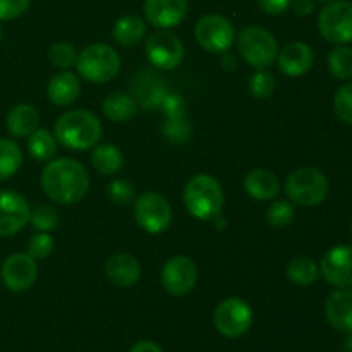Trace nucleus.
<instances>
[{"instance_id": "obj_1", "label": "nucleus", "mask_w": 352, "mask_h": 352, "mask_svg": "<svg viewBox=\"0 0 352 352\" xmlns=\"http://www.w3.org/2000/svg\"><path fill=\"white\" fill-rule=\"evenodd\" d=\"M41 188L52 201L74 205L88 192L89 174L74 158H57L48 162L41 172Z\"/></svg>"}, {"instance_id": "obj_2", "label": "nucleus", "mask_w": 352, "mask_h": 352, "mask_svg": "<svg viewBox=\"0 0 352 352\" xmlns=\"http://www.w3.org/2000/svg\"><path fill=\"white\" fill-rule=\"evenodd\" d=\"M54 136L69 150L85 151L95 148L102 140V122L89 110H69L55 120Z\"/></svg>"}, {"instance_id": "obj_3", "label": "nucleus", "mask_w": 352, "mask_h": 352, "mask_svg": "<svg viewBox=\"0 0 352 352\" xmlns=\"http://www.w3.org/2000/svg\"><path fill=\"white\" fill-rule=\"evenodd\" d=\"M184 206L196 220L219 219L223 208V191L220 182L210 174H198L186 184Z\"/></svg>"}, {"instance_id": "obj_4", "label": "nucleus", "mask_w": 352, "mask_h": 352, "mask_svg": "<svg viewBox=\"0 0 352 352\" xmlns=\"http://www.w3.org/2000/svg\"><path fill=\"white\" fill-rule=\"evenodd\" d=\"M330 182L322 170L315 167H301L291 172L285 181V195L289 201L299 206H316L325 201Z\"/></svg>"}, {"instance_id": "obj_5", "label": "nucleus", "mask_w": 352, "mask_h": 352, "mask_svg": "<svg viewBox=\"0 0 352 352\" xmlns=\"http://www.w3.org/2000/svg\"><path fill=\"white\" fill-rule=\"evenodd\" d=\"M76 67L82 79L95 85H103L119 74L120 57L110 45L93 43L78 55Z\"/></svg>"}, {"instance_id": "obj_6", "label": "nucleus", "mask_w": 352, "mask_h": 352, "mask_svg": "<svg viewBox=\"0 0 352 352\" xmlns=\"http://www.w3.org/2000/svg\"><path fill=\"white\" fill-rule=\"evenodd\" d=\"M241 57L254 69H268L278 55V43L274 34L261 26H248L237 36Z\"/></svg>"}, {"instance_id": "obj_7", "label": "nucleus", "mask_w": 352, "mask_h": 352, "mask_svg": "<svg viewBox=\"0 0 352 352\" xmlns=\"http://www.w3.org/2000/svg\"><path fill=\"white\" fill-rule=\"evenodd\" d=\"M318 31L333 45L352 43V2L332 0L325 3L318 16Z\"/></svg>"}, {"instance_id": "obj_8", "label": "nucleus", "mask_w": 352, "mask_h": 352, "mask_svg": "<svg viewBox=\"0 0 352 352\" xmlns=\"http://www.w3.org/2000/svg\"><path fill=\"white\" fill-rule=\"evenodd\" d=\"M172 206L167 198L155 191L140 195L134 203V219L148 234H162L172 223Z\"/></svg>"}, {"instance_id": "obj_9", "label": "nucleus", "mask_w": 352, "mask_h": 352, "mask_svg": "<svg viewBox=\"0 0 352 352\" xmlns=\"http://www.w3.org/2000/svg\"><path fill=\"white\" fill-rule=\"evenodd\" d=\"M213 325L217 332L227 339L243 337L253 325V309L244 299L227 298L217 306L213 313Z\"/></svg>"}, {"instance_id": "obj_10", "label": "nucleus", "mask_w": 352, "mask_h": 352, "mask_svg": "<svg viewBox=\"0 0 352 352\" xmlns=\"http://www.w3.org/2000/svg\"><path fill=\"white\" fill-rule=\"evenodd\" d=\"M195 36L199 47L210 54H226L236 40L232 23L220 14H206L199 17L195 28Z\"/></svg>"}, {"instance_id": "obj_11", "label": "nucleus", "mask_w": 352, "mask_h": 352, "mask_svg": "<svg viewBox=\"0 0 352 352\" xmlns=\"http://www.w3.org/2000/svg\"><path fill=\"white\" fill-rule=\"evenodd\" d=\"M144 50L148 60L162 71H174L184 60V45L168 31H158L148 36Z\"/></svg>"}, {"instance_id": "obj_12", "label": "nucleus", "mask_w": 352, "mask_h": 352, "mask_svg": "<svg viewBox=\"0 0 352 352\" xmlns=\"http://www.w3.org/2000/svg\"><path fill=\"white\" fill-rule=\"evenodd\" d=\"M198 282V268L191 258L184 254L172 256L162 268V285L175 298L189 294Z\"/></svg>"}, {"instance_id": "obj_13", "label": "nucleus", "mask_w": 352, "mask_h": 352, "mask_svg": "<svg viewBox=\"0 0 352 352\" xmlns=\"http://www.w3.org/2000/svg\"><path fill=\"white\" fill-rule=\"evenodd\" d=\"M30 203L19 192L0 189V237L16 236L30 222Z\"/></svg>"}, {"instance_id": "obj_14", "label": "nucleus", "mask_w": 352, "mask_h": 352, "mask_svg": "<svg viewBox=\"0 0 352 352\" xmlns=\"http://www.w3.org/2000/svg\"><path fill=\"white\" fill-rule=\"evenodd\" d=\"M3 285L12 292H24L33 287L38 277L36 260L28 253H14L6 258L0 270Z\"/></svg>"}, {"instance_id": "obj_15", "label": "nucleus", "mask_w": 352, "mask_h": 352, "mask_svg": "<svg viewBox=\"0 0 352 352\" xmlns=\"http://www.w3.org/2000/svg\"><path fill=\"white\" fill-rule=\"evenodd\" d=\"M320 274L336 289L352 287V246H333L320 263Z\"/></svg>"}, {"instance_id": "obj_16", "label": "nucleus", "mask_w": 352, "mask_h": 352, "mask_svg": "<svg viewBox=\"0 0 352 352\" xmlns=\"http://www.w3.org/2000/svg\"><path fill=\"white\" fill-rule=\"evenodd\" d=\"M144 17L158 30H170L186 19L189 10L188 0H144Z\"/></svg>"}, {"instance_id": "obj_17", "label": "nucleus", "mask_w": 352, "mask_h": 352, "mask_svg": "<svg viewBox=\"0 0 352 352\" xmlns=\"http://www.w3.org/2000/svg\"><path fill=\"white\" fill-rule=\"evenodd\" d=\"M277 60L282 74L298 78V76L306 74L313 67L315 55H313L309 45L302 43V41H292L278 52Z\"/></svg>"}, {"instance_id": "obj_18", "label": "nucleus", "mask_w": 352, "mask_h": 352, "mask_svg": "<svg viewBox=\"0 0 352 352\" xmlns=\"http://www.w3.org/2000/svg\"><path fill=\"white\" fill-rule=\"evenodd\" d=\"M327 322L336 330L352 333V287L337 289L325 302Z\"/></svg>"}, {"instance_id": "obj_19", "label": "nucleus", "mask_w": 352, "mask_h": 352, "mask_svg": "<svg viewBox=\"0 0 352 352\" xmlns=\"http://www.w3.org/2000/svg\"><path fill=\"white\" fill-rule=\"evenodd\" d=\"M105 275L117 287H133L141 278V265L127 253H117L107 260Z\"/></svg>"}, {"instance_id": "obj_20", "label": "nucleus", "mask_w": 352, "mask_h": 352, "mask_svg": "<svg viewBox=\"0 0 352 352\" xmlns=\"http://www.w3.org/2000/svg\"><path fill=\"white\" fill-rule=\"evenodd\" d=\"M81 93V82L78 76L71 71H64L55 74L47 86V96L54 105L67 107L78 100Z\"/></svg>"}, {"instance_id": "obj_21", "label": "nucleus", "mask_w": 352, "mask_h": 352, "mask_svg": "<svg viewBox=\"0 0 352 352\" xmlns=\"http://www.w3.org/2000/svg\"><path fill=\"white\" fill-rule=\"evenodd\" d=\"M244 189L251 198L260 199V201H272L280 192V182L274 172L265 170V168H254V170L248 172V175L244 177Z\"/></svg>"}, {"instance_id": "obj_22", "label": "nucleus", "mask_w": 352, "mask_h": 352, "mask_svg": "<svg viewBox=\"0 0 352 352\" xmlns=\"http://www.w3.org/2000/svg\"><path fill=\"white\" fill-rule=\"evenodd\" d=\"M38 124H40L38 110L30 103H19V105L12 107L6 119L7 131L10 136L17 138V140L31 136L38 129Z\"/></svg>"}, {"instance_id": "obj_23", "label": "nucleus", "mask_w": 352, "mask_h": 352, "mask_svg": "<svg viewBox=\"0 0 352 352\" xmlns=\"http://www.w3.org/2000/svg\"><path fill=\"white\" fill-rule=\"evenodd\" d=\"M113 40L120 47H134L146 34V21L140 16H124L113 26Z\"/></svg>"}, {"instance_id": "obj_24", "label": "nucleus", "mask_w": 352, "mask_h": 352, "mask_svg": "<svg viewBox=\"0 0 352 352\" xmlns=\"http://www.w3.org/2000/svg\"><path fill=\"white\" fill-rule=\"evenodd\" d=\"M91 164L102 175H116L124 167V155L116 144H96L91 153Z\"/></svg>"}, {"instance_id": "obj_25", "label": "nucleus", "mask_w": 352, "mask_h": 352, "mask_svg": "<svg viewBox=\"0 0 352 352\" xmlns=\"http://www.w3.org/2000/svg\"><path fill=\"white\" fill-rule=\"evenodd\" d=\"M102 110L105 117L112 122H127L136 116V102L127 93H112L102 103Z\"/></svg>"}, {"instance_id": "obj_26", "label": "nucleus", "mask_w": 352, "mask_h": 352, "mask_svg": "<svg viewBox=\"0 0 352 352\" xmlns=\"http://www.w3.org/2000/svg\"><path fill=\"white\" fill-rule=\"evenodd\" d=\"M285 274H287L289 280L294 282L296 285L308 287V285L316 282L320 275V268L309 256H296L289 261Z\"/></svg>"}, {"instance_id": "obj_27", "label": "nucleus", "mask_w": 352, "mask_h": 352, "mask_svg": "<svg viewBox=\"0 0 352 352\" xmlns=\"http://www.w3.org/2000/svg\"><path fill=\"white\" fill-rule=\"evenodd\" d=\"M28 151L38 162H50L57 153V140L47 129L38 127L31 136H28Z\"/></svg>"}, {"instance_id": "obj_28", "label": "nucleus", "mask_w": 352, "mask_h": 352, "mask_svg": "<svg viewBox=\"0 0 352 352\" xmlns=\"http://www.w3.org/2000/svg\"><path fill=\"white\" fill-rule=\"evenodd\" d=\"M23 164V153L12 140L0 138V182L12 177Z\"/></svg>"}, {"instance_id": "obj_29", "label": "nucleus", "mask_w": 352, "mask_h": 352, "mask_svg": "<svg viewBox=\"0 0 352 352\" xmlns=\"http://www.w3.org/2000/svg\"><path fill=\"white\" fill-rule=\"evenodd\" d=\"M327 64L333 78L340 81H349L352 79V48L347 45H337L329 54Z\"/></svg>"}, {"instance_id": "obj_30", "label": "nucleus", "mask_w": 352, "mask_h": 352, "mask_svg": "<svg viewBox=\"0 0 352 352\" xmlns=\"http://www.w3.org/2000/svg\"><path fill=\"white\" fill-rule=\"evenodd\" d=\"M30 223L34 230L50 232L58 226V212L50 205H38L31 210Z\"/></svg>"}, {"instance_id": "obj_31", "label": "nucleus", "mask_w": 352, "mask_h": 352, "mask_svg": "<svg viewBox=\"0 0 352 352\" xmlns=\"http://www.w3.org/2000/svg\"><path fill=\"white\" fill-rule=\"evenodd\" d=\"M294 217H296L294 206H292L291 201H285V199L274 201L267 210L268 226L277 227V229L291 226L292 220H294Z\"/></svg>"}, {"instance_id": "obj_32", "label": "nucleus", "mask_w": 352, "mask_h": 352, "mask_svg": "<svg viewBox=\"0 0 352 352\" xmlns=\"http://www.w3.org/2000/svg\"><path fill=\"white\" fill-rule=\"evenodd\" d=\"M78 50H76L74 45L65 43V41H58V43L52 45V48L48 50V60L58 69H64L67 71L69 67L76 65L78 60Z\"/></svg>"}, {"instance_id": "obj_33", "label": "nucleus", "mask_w": 352, "mask_h": 352, "mask_svg": "<svg viewBox=\"0 0 352 352\" xmlns=\"http://www.w3.org/2000/svg\"><path fill=\"white\" fill-rule=\"evenodd\" d=\"M333 112L340 122L352 126V82H346L333 96Z\"/></svg>"}, {"instance_id": "obj_34", "label": "nucleus", "mask_w": 352, "mask_h": 352, "mask_svg": "<svg viewBox=\"0 0 352 352\" xmlns=\"http://www.w3.org/2000/svg\"><path fill=\"white\" fill-rule=\"evenodd\" d=\"M248 88L254 98H268L275 89V78L267 69H256V72L250 78Z\"/></svg>"}, {"instance_id": "obj_35", "label": "nucleus", "mask_w": 352, "mask_h": 352, "mask_svg": "<svg viewBox=\"0 0 352 352\" xmlns=\"http://www.w3.org/2000/svg\"><path fill=\"white\" fill-rule=\"evenodd\" d=\"M107 196L116 205H129L134 201V188L124 179H116L107 186Z\"/></svg>"}, {"instance_id": "obj_36", "label": "nucleus", "mask_w": 352, "mask_h": 352, "mask_svg": "<svg viewBox=\"0 0 352 352\" xmlns=\"http://www.w3.org/2000/svg\"><path fill=\"white\" fill-rule=\"evenodd\" d=\"M54 251V237L48 232H36L28 244V254L34 260H45Z\"/></svg>"}, {"instance_id": "obj_37", "label": "nucleus", "mask_w": 352, "mask_h": 352, "mask_svg": "<svg viewBox=\"0 0 352 352\" xmlns=\"http://www.w3.org/2000/svg\"><path fill=\"white\" fill-rule=\"evenodd\" d=\"M31 0H0V21H12L23 16Z\"/></svg>"}, {"instance_id": "obj_38", "label": "nucleus", "mask_w": 352, "mask_h": 352, "mask_svg": "<svg viewBox=\"0 0 352 352\" xmlns=\"http://www.w3.org/2000/svg\"><path fill=\"white\" fill-rule=\"evenodd\" d=\"M256 3L268 16H280L291 7V0H256Z\"/></svg>"}, {"instance_id": "obj_39", "label": "nucleus", "mask_w": 352, "mask_h": 352, "mask_svg": "<svg viewBox=\"0 0 352 352\" xmlns=\"http://www.w3.org/2000/svg\"><path fill=\"white\" fill-rule=\"evenodd\" d=\"M291 7L292 10H294L296 16L299 17L309 16V14L315 10V3H313V0H291Z\"/></svg>"}, {"instance_id": "obj_40", "label": "nucleus", "mask_w": 352, "mask_h": 352, "mask_svg": "<svg viewBox=\"0 0 352 352\" xmlns=\"http://www.w3.org/2000/svg\"><path fill=\"white\" fill-rule=\"evenodd\" d=\"M129 352H164V351H162V347L158 346V344L151 342V340H140V342H136L133 347H131Z\"/></svg>"}, {"instance_id": "obj_41", "label": "nucleus", "mask_w": 352, "mask_h": 352, "mask_svg": "<svg viewBox=\"0 0 352 352\" xmlns=\"http://www.w3.org/2000/svg\"><path fill=\"white\" fill-rule=\"evenodd\" d=\"M342 352H352V333H347V337L344 339Z\"/></svg>"}, {"instance_id": "obj_42", "label": "nucleus", "mask_w": 352, "mask_h": 352, "mask_svg": "<svg viewBox=\"0 0 352 352\" xmlns=\"http://www.w3.org/2000/svg\"><path fill=\"white\" fill-rule=\"evenodd\" d=\"M315 2H320V3H330L332 0H315Z\"/></svg>"}, {"instance_id": "obj_43", "label": "nucleus", "mask_w": 352, "mask_h": 352, "mask_svg": "<svg viewBox=\"0 0 352 352\" xmlns=\"http://www.w3.org/2000/svg\"><path fill=\"white\" fill-rule=\"evenodd\" d=\"M2 36H3V31H2V26H0V41H2Z\"/></svg>"}, {"instance_id": "obj_44", "label": "nucleus", "mask_w": 352, "mask_h": 352, "mask_svg": "<svg viewBox=\"0 0 352 352\" xmlns=\"http://www.w3.org/2000/svg\"><path fill=\"white\" fill-rule=\"evenodd\" d=\"M351 234H352V222H351Z\"/></svg>"}]
</instances>
